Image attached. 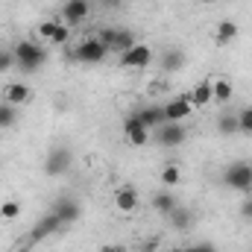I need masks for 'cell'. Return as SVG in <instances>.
<instances>
[{"label": "cell", "mask_w": 252, "mask_h": 252, "mask_svg": "<svg viewBox=\"0 0 252 252\" xmlns=\"http://www.w3.org/2000/svg\"><path fill=\"white\" fill-rule=\"evenodd\" d=\"M12 53H15V64H18L24 73H32V70H38L41 64L47 62V50L38 47V44L30 41V38L18 41V44L12 47Z\"/></svg>", "instance_id": "1"}, {"label": "cell", "mask_w": 252, "mask_h": 252, "mask_svg": "<svg viewBox=\"0 0 252 252\" xmlns=\"http://www.w3.org/2000/svg\"><path fill=\"white\" fill-rule=\"evenodd\" d=\"M223 185L238 193H252V164L250 161H232L223 170Z\"/></svg>", "instance_id": "2"}, {"label": "cell", "mask_w": 252, "mask_h": 252, "mask_svg": "<svg viewBox=\"0 0 252 252\" xmlns=\"http://www.w3.org/2000/svg\"><path fill=\"white\" fill-rule=\"evenodd\" d=\"M70 167H73V153L67 147H53L44 156V173L47 176H64Z\"/></svg>", "instance_id": "3"}, {"label": "cell", "mask_w": 252, "mask_h": 252, "mask_svg": "<svg viewBox=\"0 0 252 252\" xmlns=\"http://www.w3.org/2000/svg\"><path fill=\"white\" fill-rule=\"evenodd\" d=\"M76 62H85V64H97V62H103L106 56H109V47H103L97 38H85L73 53H70Z\"/></svg>", "instance_id": "4"}, {"label": "cell", "mask_w": 252, "mask_h": 252, "mask_svg": "<svg viewBox=\"0 0 252 252\" xmlns=\"http://www.w3.org/2000/svg\"><path fill=\"white\" fill-rule=\"evenodd\" d=\"M124 138L132 147H147V144H150V129L141 124L138 115H129L124 121Z\"/></svg>", "instance_id": "5"}, {"label": "cell", "mask_w": 252, "mask_h": 252, "mask_svg": "<svg viewBox=\"0 0 252 252\" xmlns=\"http://www.w3.org/2000/svg\"><path fill=\"white\" fill-rule=\"evenodd\" d=\"M190 112H193V106H190L188 94H182V97H173V100L164 106V118H167V124H182V121H188Z\"/></svg>", "instance_id": "6"}, {"label": "cell", "mask_w": 252, "mask_h": 252, "mask_svg": "<svg viewBox=\"0 0 252 252\" xmlns=\"http://www.w3.org/2000/svg\"><path fill=\"white\" fill-rule=\"evenodd\" d=\"M185 141H188V129H185L182 124L158 126V144H161V147L173 150V147H179V144H185Z\"/></svg>", "instance_id": "7"}, {"label": "cell", "mask_w": 252, "mask_h": 252, "mask_svg": "<svg viewBox=\"0 0 252 252\" xmlns=\"http://www.w3.org/2000/svg\"><path fill=\"white\" fill-rule=\"evenodd\" d=\"M153 59V50L147 44H135L126 53H121V67H147Z\"/></svg>", "instance_id": "8"}, {"label": "cell", "mask_w": 252, "mask_h": 252, "mask_svg": "<svg viewBox=\"0 0 252 252\" xmlns=\"http://www.w3.org/2000/svg\"><path fill=\"white\" fill-rule=\"evenodd\" d=\"M88 12H91V3H88V0H67L64 9H62L67 27H79V24L88 18Z\"/></svg>", "instance_id": "9"}, {"label": "cell", "mask_w": 252, "mask_h": 252, "mask_svg": "<svg viewBox=\"0 0 252 252\" xmlns=\"http://www.w3.org/2000/svg\"><path fill=\"white\" fill-rule=\"evenodd\" d=\"M59 220H62V226H67V223H76L79 220V205L70 199V196H59L56 202H53V208H50Z\"/></svg>", "instance_id": "10"}, {"label": "cell", "mask_w": 252, "mask_h": 252, "mask_svg": "<svg viewBox=\"0 0 252 252\" xmlns=\"http://www.w3.org/2000/svg\"><path fill=\"white\" fill-rule=\"evenodd\" d=\"M138 202H141V196H138V190L132 188V185H124V188L115 190V205H118V211L132 214V211L138 208Z\"/></svg>", "instance_id": "11"}, {"label": "cell", "mask_w": 252, "mask_h": 252, "mask_svg": "<svg viewBox=\"0 0 252 252\" xmlns=\"http://www.w3.org/2000/svg\"><path fill=\"white\" fill-rule=\"evenodd\" d=\"M3 100H6V103H12V106H24V103H30V100H32V88H30V85H24V82H12V85H6V88H3Z\"/></svg>", "instance_id": "12"}, {"label": "cell", "mask_w": 252, "mask_h": 252, "mask_svg": "<svg viewBox=\"0 0 252 252\" xmlns=\"http://www.w3.org/2000/svg\"><path fill=\"white\" fill-rule=\"evenodd\" d=\"M59 226H62V220L50 211V214H44V217L35 223V229H32V235H30V241H44V238H50Z\"/></svg>", "instance_id": "13"}, {"label": "cell", "mask_w": 252, "mask_h": 252, "mask_svg": "<svg viewBox=\"0 0 252 252\" xmlns=\"http://www.w3.org/2000/svg\"><path fill=\"white\" fill-rule=\"evenodd\" d=\"M138 118H141V124L147 126V129H158V126L167 124V118H164V106H144L141 112H135Z\"/></svg>", "instance_id": "14"}, {"label": "cell", "mask_w": 252, "mask_h": 252, "mask_svg": "<svg viewBox=\"0 0 252 252\" xmlns=\"http://www.w3.org/2000/svg\"><path fill=\"white\" fill-rule=\"evenodd\" d=\"M188 100H190V106L193 109H205L208 103H214V94H211V79H202L193 91L188 94Z\"/></svg>", "instance_id": "15"}, {"label": "cell", "mask_w": 252, "mask_h": 252, "mask_svg": "<svg viewBox=\"0 0 252 252\" xmlns=\"http://www.w3.org/2000/svg\"><path fill=\"white\" fill-rule=\"evenodd\" d=\"M238 35H241V27H238L235 21H220V24H217V30H214L217 44H229V41H235Z\"/></svg>", "instance_id": "16"}, {"label": "cell", "mask_w": 252, "mask_h": 252, "mask_svg": "<svg viewBox=\"0 0 252 252\" xmlns=\"http://www.w3.org/2000/svg\"><path fill=\"white\" fill-rule=\"evenodd\" d=\"M211 94H214V103H229L232 100V94H235V88H232V82L229 79H217V76H211Z\"/></svg>", "instance_id": "17"}, {"label": "cell", "mask_w": 252, "mask_h": 252, "mask_svg": "<svg viewBox=\"0 0 252 252\" xmlns=\"http://www.w3.org/2000/svg\"><path fill=\"white\" fill-rule=\"evenodd\" d=\"M176 205H179V199L173 196V190H170V188H167V190H158V193L153 196V208H156L158 214H170Z\"/></svg>", "instance_id": "18"}, {"label": "cell", "mask_w": 252, "mask_h": 252, "mask_svg": "<svg viewBox=\"0 0 252 252\" xmlns=\"http://www.w3.org/2000/svg\"><path fill=\"white\" fill-rule=\"evenodd\" d=\"M129 47H135V32H132V30H126V27H118V30H115L112 53H126Z\"/></svg>", "instance_id": "19"}, {"label": "cell", "mask_w": 252, "mask_h": 252, "mask_svg": "<svg viewBox=\"0 0 252 252\" xmlns=\"http://www.w3.org/2000/svg\"><path fill=\"white\" fill-rule=\"evenodd\" d=\"M167 217H170V223H173L176 229H188L190 220H193V217H190V211H188V208H182V205H176Z\"/></svg>", "instance_id": "20"}, {"label": "cell", "mask_w": 252, "mask_h": 252, "mask_svg": "<svg viewBox=\"0 0 252 252\" xmlns=\"http://www.w3.org/2000/svg\"><path fill=\"white\" fill-rule=\"evenodd\" d=\"M179 179H182V170H179L176 164H167V167L161 170V182H164V188H176Z\"/></svg>", "instance_id": "21"}, {"label": "cell", "mask_w": 252, "mask_h": 252, "mask_svg": "<svg viewBox=\"0 0 252 252\" xmlns=\"http://www.w3.org/2000/svg\"><path fill=\"white\" fill-rule=\"evenodd\" d=\"M15 121H18V115H15V106L3 100V103H0V129H9Z\"/></svg>", "instance_id": "22"}, {"label": "cell", "mask_w": 252, "mask_h": 252, "mask_svg": "<svg viewBox=\"0 0 252 252\" xmlns=\"http://www.w3.org/2000/svg\"><path fill=\"white\" fill-rule=\"evenodd\" d=\"M217 129H220V135H235V132H238V115H223V118H217Z\"/></svg>", "instance_id": "23"}, {"label": "cell", "mask_w": 252, "mask_h": 252, "mask_svg": "<svg viewBox=\"0 0 252 252\" xmlns=\"http://www.w3.org/2000/svg\"><path fill=\"white\" fill-rule=\"evenodd\" d=\"M59 21H44L41 27H38V35L44 38V41H56V35H59Z\"/></svg>", "instance_id": "24"}, {"label": "cell", "mask_w": 252, "mask_h": 252, "mask_svg": "<svg viewBox=\"0 0 252 252\" xmlns=\"http://www.w3.org/2000/svg\"><path fill=\"white\" fill-rule=\"evenodd\" d=\"M0 217H3V220H18V217H21V202L6 199V202L0 205Z\"/></svg>", "instance_id": "25"}, {"label": "cell", "mask_w": 252, "mask_h": 252, "mask_svg": "<svg viewBox=\"0 0 252 252\" xmlns=\"http://www.w3.org/2000/svg\"><path fill=\"white\" fill-rule=\"evenodd\" d=\"M238 132L252 135V106H247V109L238 112Z\"/></svg>", "instance_id": "26"}, {"label": "cell", "mask_w": 252, "mask_h": 252, "mask_svg": "<svg viewBox=\"0 0 252 252\" xmlns=\"http://www.w3.org/2000/svg\"><path fill=\"white\" fill-rule=\"evenodd\" d=\"M115 30H118V27H103V30H97V35H94L103 47H109V53H112V44H115Z\"/></svg>", "instance_id": "27"}, {"label": "cell", "mask_w": 252, "mask_h": 252, "mask_svg": "<svg viewBox=\"0 0 252 252\" xmlns=\"http://www.w3.org/2000/svg\"><path fill=\"white\" fill-rule=\"evenodd\" d=\"M9 67H15V53L12 50H0V73H6Z\"/></svg>", "instance_id": "28"}, {"label": "cell", "mask_w": 252, "mask_h": 252, "mask_svg": "<svg viewBox=\"0 0 252 252\" xmlns=\"http://www.w3.org/2000/svg\"><path fill=\"white\" fill-rule=\"evenodd\" d=\"M182 53H167V59H164V70H179L182 67Z\"/></svg>", "instance_id": "29"}, {"label": "cell", "mask_w": 252, "mask_h": 252, "mask_svg": "<svg viewBox=\"0 0 252 252\" xmlns=\"http://www.w3.org/2000/svg\"><path fill=\"white\" fill-rule=\"evenodd\" d=\"M241 217H244V220H252V196L250 199H244V205H241Z\"/></svg>", "instance_id": "30"}, {"label": "cell", "mask_w": 252, "mask_h": 252, "mask_svg": "<svg viewBox=\"0 0 252 252\" xmlns=\"http://www.w3.org/2000/svg\"><path fill=\"white\" fill-rule=\"evenodd\" d=\"M188 252H217V250H214L211 244H196V247H193V250H188Z\"/></svg>", "instance_id": "31"}, {"label": "cell", "mask_w": 252, "mask_h": 252, "mask_svg": "<svg viewBox=\"0 0 252 252\" xmlns=\"http://www.w3.org/2000/svg\"><path fill=\"white\" fill-rule=\"evenodd\" d=\"M100 252H126V250H124V247H103Z\"/></svg>", "instance_id": "32"}, {"label": "cell", "mask_w": 252, "mask_h": 252, "mask_svg": "<svg viewBox=\"0 0 252 252\" xmlns=\"http://www.w3.org/2000/svg\"><path fill=\"white\" fill-rule=\"evenodd\" d=\"M156 250V241H150V244H144V252H153Z\"/></svg>", "instance_id": "33"}, {"label": "cell", "mask_w": 252, "mask_h": 252, "mask_svg": "<svg viewBox=\"0 0 252 252\" xmlns=\"http://www.w3.org/2000/svg\"><path fill=\"white\" fill-rule=\"evenodd\" d=\"M196 3H205V6H208V3H214V0H196Z\"/></svg>", "instance_id": "34"}, {"label": "cell", "mask_w": 252, "mask_h": 252, "mask_svg": "<svg viewBox=\"0 0 252 252\" xmlns=\"http://www.w3.org/2000/svg\"><path fill=\"white\" fill-rule=\"evenodd\" d=\"M103 3H118V0H103Z\"/></svg>", "instance_id": "35"}, {"label": "cell", "mask_w": 252, "mask_h": 252, "mask_svg": "<svg viewBox=\"0 0 252 252\" xmlns=\"http://www.w3.org/2000/svg\"><path fill=\"white\" fill-rule=\"evenodd\" d=\"M173 252H188V250H173Z\"/></svg>", "instance_id": "36"}]
</instances>
